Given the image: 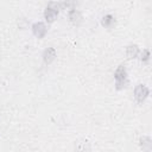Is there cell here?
Instances as JSON below:
<instances>
[{"label": "cell", "mask_w": 152, "mask_h": 152, "mask_svg": "<svg viewBox=\"0 0 152 152\" xmlns=\"http://www.w3.org/2000/svg\"><path fill=\"white\" fill-rule=\"evenodd\" d=\"M114 80H115V88L118 90L126 88V86H127V71H126L125 65L120 64L116 68V70L114 72Z\"/></svg>", "instance_id": "cell-1"}, {"label": "cell", "mask_w": 152, "mask_h": 152, "mask_svg": "<svg viewBox=\"0 0 152 152\" xmlns=\"http://www.w3.org/2000/svg\"><path fill=\"white\" fill-rule=\"evenodd\" d=\"M59 10H61V5L55 2V1H50L48 4V6H46L45 11H44V18H45L46 23H49V24L53 23L56 20L57 15H58Z\"/></svg>", "instance_id": "cell-2"}, {"label": "cell", "mask_w": 152, "mask_h": 152, "mask_svg": "<svg viewBox=\"0 0 152 152\" xmlns=\"http://www.w3.org/2000/svg\"><path fill=\"white\" fill-rule=\"evenodd\" d=\"M148 95H150V90H148V88L146 86L138 84L134 88V97H135V100H137L138 103H142L147 99Z\"/></svg>", "instance_id": "cell-3"}, {"label": "cell", "mask_w": 152, "mask_h": 152, "mask_svg": "<svg viewBox=\"0 0 152 152\" xmlns=\"http://www.w3.org/2000/svg\"><path fill=\"white\" fill-rule=\"evenodd\" d=\"M48 32V28H46V25L42 21H38V23H34L32 25V33L34 37H37L38 39H42L45 37Z\"/></svg>", "instance_id": "cell-4"}, {"label": "cell", "mask_w": 152, "mask_h": 152, "mask_svg": "<svg viewBox=\"0 0 152 152\" xmlns=\"http://www.w3.org/2000/svg\"><path fill=\"white\" fill-rule=\"evenodd\" d=\"M68 18H69L70 23H71L74 26H80L81 23H82V19H83L81 12H80L78 10H76V7L69 11V13H68Z\"/></svg>", "instance_id": "cell-5"}, {"label": "cell", "mask_w": 152, "mask_h": 152, "mask_svg": "<svg viewBox=\"0 0 152 152\" xmlns=\"http://www.w3.org/2000/svg\"><path fill=\"white\" fill-rule=\"evenodd\" d=\"M42 57H43V62L45 63V64H51L53 61H55V58H56V50L53 49V48H46L44 51H43V55H42Z\"/></svg>", "instance_id": "cell-6"}, {"label": "cell", "mask_w": 152, "mask_h": 152, "mask_svg": "<svg viewBox=\"0 0 152 152\" xmlns=\"http://www.w3.org/2000/svg\"><path fill=\"white\" fill-rule=\"evenodd\" d=\"M140 53V50H139V46L137 44H131L126 48V56L128 59H134L139 56Z\"/></svg>", "instance_id": "cell-7"}, {"label": "cell", "mask_w": 152, "mask_h": 152, "mask_svg": "<svg viewBox=\"0 0 152 152\" xmlns=\"http://www.w3.org/2000/svg\"><path fill=\"white\" fill-rule=\"evenodd\" d=\"M101 25L106 28H112L114 25H115V18L110 14H106L102 17L101 19Z\"/></svg>", "instance_id": "cell-8"}, {"label": "cell", "mask_w": 152, "mask_h": 152, "mask_svg": "<svg viewBox=\"0 0 152 152\" xmlns=\"http://www.w3.org/2000/svg\"><path fill=\"white\" fill-rule=\"evenodd\" d=\"M139 141H140V147L144 151H146V152L152 151V140L150 137H141Z\"/></svg>", "instance_id": "cell-9"}, {"label": "cell", "mask_w": 152, "mask_h": 152, "mask_svg": "<svg viewBox=\"0 0 152 152\" xmlns=\"http://www.w3.org/2000/svg\"><path fill=\"white\" fill-rule=\"evenodd\" d=\"M61 7L64 8V10L70 11V10H72V8L76 7V0H64L63 4L61 5Z\"/></svg>", "instance_id": "cell-10"}, {"label": "cell", "mask_w": 152, "mask_h": 152, "mask_svg": "<svg viewBox=\"0 0 152 152\" xmlns=\"http://www.w3.org/2000/svg\"><path fill=\"white\" fill-rule=\"evenodd\" d=\"M140 59H141V62H148V59H150V50L148 49L142 50V52L140 55Z\"/></svg>", "instance_id": "cell-11"}]
</instances>
